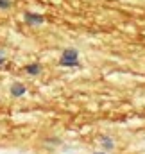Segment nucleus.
Listing matches in <instances>:
<instances>
[{
    "mask_svg": "<svg viewBox=\"0 0 145 154\" xmlns=\"http://www.w3.org/2000/svg\"><path fill=\"white\" fill-rule=\"evenodd\" d=\"M59 66L63 68H77L81 66V56L77 48H65L59 56Z\"/></svg>",
    "mask_w": 145,
    "mask_h": 154,
    "instance_id": "obj_1",
    "label": "nucleus"
},
{
    "mask_svg": "<svg viewBox=\"0 0 145 154\" xmlns=\"http://www.w3.org/2000/svg\"><path fill=\"white\" fill-rule=\"evenodd\" d=\"M23 23H27L29 27H41V25H45V16L38 11H25Z\"/></svg>",
    "mask_w": 145,
    "mask_h": 154,
    "instance_id": "obj_2",
    "label": "nucleus"
},
{
    "mask_svg": "<svg viewBox=\"0 0 145 154\" xmlns=\"http://www.w3.org/2000/svg\"><path fill=\"white\" fill-rule=\"evenodd\" d=\"M9 95H11L13 99H22V97L27 95V86H25L23 82H20V81H14V82H11V86H9Z\"/></svg>",
    "mask_w": 145,
    "mask_h": 154,
    "instance_id": "obj_3",
    "label": "nucleus"
},
{
    "mask_svg": "<svg viewBox=\"0 0 145 154\" xmlns=\"http://www.w3.org/2000/svg\"><path fill=\"white\" fill-rule=\"evenodd\" d=\"M23 72H25L27 75H31V77H38L41 72H43V66H41V63H38V61H34V63H27V65L23 66Z\"/></svg>",
    "mask_w": 145,
    "mask_h": 154,
    "instance_id": "obj_4",
    "label": "nucleus"
},
{
    "mask_svg": "<svg viewBox=\"0 0 145 154\" xmlns=\"http://www.w3.org/2000/svg\"><path fill=\"white\" fill-rule=\"evenodd\" d=\"M99 145L102 147V151H106V152H111V151H115V140L108 136V134H102L100 138H99Z\"/></svg>",
    "mask_w": 145,
    "mask_h": 154,
    "instance_id": "obj_5",
    "label": "nucleus"
},
{
    "mask_svg": "<svg viewBox=\"0 0 145 154\" xmlns=\"http://www.w3.org/2000/svg\"><path fill=\"white\" fill-rule=\"evenodd\" d=\"M11 5H13V0H0V11H7L11 9Z\"/></svg>",
    "mask_w": 145,
    "mask_h": 154,
    "instance_id": "obj_6",
    "label": "nucleus"
},
{
    "mask_svg": "<svg viewBox=\"0 0 145 154\" xmlns=\"http://www.w3.org/2000/svg\"><path fill=\"white\" fill-rule=\"evenodd\" d=\"M5 61H7V59H5V54L0 50V68H4V66H5Z\"/></svg>",
    "mask_w": 145,
    "mask_h": 154,
    "instance_id": "obj_7",
    "label": "nucleus"
},
{
    "mask_svg": "<svg viewBox=\"0 0 145 154\" xmlns=\"http://www.w3.org/2000/svg\"><path fill=\"white\" fill-rule=\"evenodd\" d=\"M91 154H109V152H106V151H95V152H91Z\"/></svg>",
    "mask_w": 145,
    "mask_h": 154,
    "instance_id": "obj_8",
    "label": "nucleus"
}]
</instances>
